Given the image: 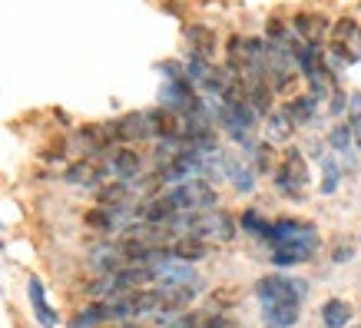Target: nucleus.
Masks as SVG:
<instances>
[{"label": "nucleus", "mask_w": 361, "mask_h": 328, "mask_svg": "<svg viewBox=\"0 0 361 328\" xmlns=\"http://www.w3.org/2000/svg\"><path fill=\"white\" fill-rule=\"evenodd\" d=\"M255 296L265 305H282V302H298L308 296V282L305 279H288V275H265L255 282Z\"/></svg>", "instance_id": "obj_1"}, {"label": "nucleus", "mask_w": 361, "mask_h": 328, "mask_svg": "<svg viewBox=\"0 0 361 328\" xmlns=\"http://www.w3.org/2000/svg\"><path fill=\"white\" fill-rule=\"evenodd\" d=\"M169 202L176 206V212H206V209H216V189L209 186L206 179H189V183H179L169 193Z\"/></svg>", "instance_id": "obj_2"}, {"label": "nucleus", "mask_w": 361, "mask_h": 328, "mask_svg": "<svg viewBox=\"0 0 361 328\" xmlns=\"http://www.w3.org/2000/svg\"><path fill=\"white\" fill-rule=\"evenodd\" d=\"M149 272H153V282H159V288H183V285H196L199 282L192 262L176 259L169 249H166L163 255L149 265Z\"/></svg>", "instance_id": "obj_3"}, {"label": "nucleus", "mask_w": 361, "mask_h": 328, "mask_svg": "<svg viewBox=\"0 0 361 328\" xmlns=\"http://www.w3.org/2000/svg\"><path fill=\"white\" fill-rule=\"evenodd\" d=\"M275 186L282 189L288 199H302L305 196V186H308V166L302 159L298 150H288L282 159V166L275 169Z\"/></svg>", "instance_id": "obj_4"}, {"label": "nucleus", "mask_w": 361, "mask_h": 328, "mask_svg": "<svg viewBox=\"0 0 361 328\" xmlns=\"http://www.w3.org/2000/svg\"><path fill=\"white\" fill-rule=\"evenodd\" d=\"M269 242H272V245H292V242H312V245H318V232L312 222L275 219L272 229H269Z\"/></svg>", "instance_id": "obj_5"}, {"label": "nucleus", "mask_w": 361, "mask_h": 328, "mask_svg": "<svg viewBox=\"0 0 361 328\" xmlns=\"http://www.w3.org/2000/svg\"><path fill=\"white\" fill-rule=\"evenodd\" d=\"M113 133H116V142H140L156 136V126L149 113H130V116L113 123Z\"/></svg>", "instance_id": "obj_6"}, {"label": "nucleus", "mask_w": 361, "mask_h": 328, "mask_svg": "<svg viewBox=\"0 0 361 328\" xmlns=\"http://www.w3.org/2000/svg\"><path fill=\"white\" fill-rule=\"evenodd\" d=\"M106 176V166H99L97 159H80V163H73L70 169H66V183L70 186H83V189H93Z\"/></svg>", "instance_id": "obj_7"}, {"label": "nucleus", "mask_w": 361, "mask_h": 328, "mask_svg": "<svg viewBox=\"0 0 361 328\" xmlns=\"http://www.w3.org/2000/svg\"><path fill=\"white\" fill-rule=\"evenodd\" d=\"M106 173H113L120 183H133L140 176V156H136V150H113L110 163H106Z\"/></svg>", "instance_id": "obj_8"}, {"label": "nucleus", "mask_w": 361, "mask_h": 328, "mask_svg": "<svg viewBox=\"0 0 361 328\" xmlns=\"http://www.w3.org/2000/svg\"><path fill=\"white\" fill-rule=\"evenodd\" d=\"M318 245H312V242H292V245H275L272 249V265H302L308 262L312 255H315Z\"/></svg>", "instance_id": "obj_9"}, {"label": "nucleus", "mask_w": 361, "mask_h": 328, "mask_svg": "<svg viewBox=\"0 0 361 328\" xmlns=\"http://www.w3.org/2000/svg\"><path fill=\"white\" fill-rule=\"evenodd\" d=\"M302 315L298 302H282V305H265L262 308V322L265 328H292Z\"/></svg>", "instance_id": "obj_10"}, {"label": "nucleus", "mask_w": 361, "mask_h": 328, "mask_svg": "<svg viewBox=\"0 0 361 328\" xmlns=\"http://www.w3.org/2000/svg\"><path fill=\"white\" fill-rule=\"evenodd\" d=\"M292 133H295V123H292V116L282 109H272L269 116H265V140L269 142H285L292 140Z\"/></svg>", "instance_id": "obj_11"}, {"label": "nucleus", "mask_w": 361, "mask_h": 328, "mask_svg": "<svg viewBox=\"0 0 361 328\" xmlns=\"http://www.w3.org/2000/svg\"><path fill=\"white\" fill-rule=\"evenodd\" d=\"M27 296H30V308L33 315H37V322L44 328H56V315L50 312V305H47V296H44V285H40V279H30V285H27Z\"/></svg>", "instance_id": "obj_12"}, {"label": "nucleus", "mask_w": 361, "mask_h": 328, "mask_svg": "<svg viewBox=\"0 0 361 328\" xmlns=\"http://www.w3.org/2000/svg\"><path fill=\"white\" fill-rule=\"evenodd\" d=\"M176 259H183V262H199V259H206L209 255V242L202 239H192V236H179V239L169 245Z\"/></svg>", "instance_id": "obj_13"}, {"label": "nucleus", "mask_w": 361, "mask_h": 328, "mask_svg": "<svg viewBox=\"0 0 361 328\" xmlns=\"http://www.w3.org/2000/svg\"><path fill=\"white\" fill-rule=\"evenodd\" d=\"M295 30L302 33V40H305V44H318V40H322V33L329 30V20H325V17H318V13H298Z\"/></svg>", "instance_id": "obj_14"}, {"label": "nucleus", "mask_w": 361, "mask_h": 328, "mask_svg": "<svg viewBox=\"0 0 361 328\" xmlns=\"http://www.w3.org/2000/svg\"><path fill=\"white\" fill-rule=\"evenodd\" d=\"M186 40L192 44V54L196 56H206L209 60V56L216 54V33L209 30V27H199V23L196 27H186Z\"/></svg>", "instance_id": "obj_15"}, {"label": "nucleus", "mask_w": 361, "mask_h": 328, "mask_svg": "<svg viewBox=\"0 0 361 328\" xmlns=\"http://www.w3.org/2000/svg\"><path fill=\"white\" fill-rule=\"evenodd\" d=\"M315 109H318V97H312V93H305V97H295L288 107H285V113L292 116V123L295 126H305V123L315 120Z\"/></svg>", "instance_id": "obj_16"}, {"label": "nucleus", "mask_w": 361, "mask_h": 328, "mask_svg": "<svg viewBox=\"0 0 361 328\" xmlns=\"http://www.w3.org/2000/svg\"><path fill=\"white\" fill-rule=\"evenodd\" d=\"M322 322H325V328H345L351 322V305L341 298H329L322 305Z\"/></svg>", "instance_id": "obj_17"}, {"label": "nucleus", "mask_w": 361, "mask_h": 328, "mask_svg": "<svg viewBox=\"0 0 361 328\" xmlns=\"http://www.w3.org/2000/svg\"><path fill=\"white\" fill-rule=\"evenodd\" d=\"M226 176L232 179V186L239 189V193H252V189H255V173H252V166H245V163H229Z\"/></svg>", "instance_id": "obj_18"}, {"label": "nucleus", "mask_w": 361, "mask_h": 328, "mask_svg": "<svg viewBox=\"0 0 361 328\" xmlns=\"http://www.w3.org/2000/svg\"><path fill=\"white\" fill-rule=\"evenodd\" d=\"M87 226L90 229H97V232H113L120 222H116V212H113V209L97 206V209H90L87 212Z\"/></svg>", "instance_id": "obj_19"}, {"label": "nucleus", "mask_w": 361, "mask_h": 328, "mask_svg": "<svg viewBox=\"0 0 361 328\" xmlns=\"http://www.w3.org/2000/svg\"><path fill=\"white\" fill-rule=\"evenodd\" d=\"M183 70H186V80H189V83H199V87H202V83H206V77L212 73V66H209L206 56H196V54L189 56Z\"/></svg>", "instance_id": "obj_20"}, {"label": "nucleus", "mask_w": 361, "mask_h": 328, "mask_svg": "<svg viewBox=\"0 0 361 328\" xmlns=\"http://www.w3.org/2000/svg\"><path fill=\"white\" fill-rule=\"evenodd\" d=\"M106 318H110L106 305H90L87 312H80V315L70 322V328H93V325H99V322H106Z\"/></svg>", "instance_id": "obj_21"}, {"label": "nucleus", "mask_w": 361, "mask_h": 328, "mask_svg": "<svg viewBox=\"0 0 361 328\" xmlns=\"http://www.w3.org/2000/svg\"><path fill=\"white\" fill-rule=\"evenodd\" d=\"M242 229L252 232V236H259V239H269V229H272V222H265L255 209H249V212H242Z\"/></svg>", "instance_id": "obj_22"}, {"label": "nucleus", "mask_w": 361, "mask_h": 328, "mask_svg": "<svg viewBox=\"0 0 361 328\" xmlns=\"http://www.w3.org/2000/svg\"><path fill=\"white\" fill-rule=\"evenodd\" d=\"M355 142V133H351V123H338L335 130L329 133V146L338 150V153H348V146Z\"/></svg>", "instance_id": "obj_23"}, {"label": "nucleus", "mask_w": 361, "mask_h": 328, "mask_svg": "<svg viewBox=\"0 0 361 328\" xmlns=\"http://www.w3.org/2000/svg\"><path fill=\"white\" fill-rule=\"evenodd\" d=\"M338 166L331 163V159H325V179H322V193H325V196H329V193H335V189H338Z\"/></svg>", "instance_id": "obj_24"}, {"label": "nucleus", "mask_w": 361, "mask_h": 328, "mask_svg": "<svg viewBox=\"0 0 361 328\" xmlns=\"http://www.w3.org/2000/svg\"><path fill=\"white\" fill-rule=\"evenodd\" d=\"M249 153L255 156V166H259L262 173H269V166H272V150H269V146H252Z\"/></svg>", "instance_id": "obj_25"}, {"label": "nucleus", "mask_w": 361, "mask_h": 328, "mask_svg": "<svg viewBox=\"0 0 361 328\" xmlns=\"http://www.w3.org/2000/svg\"><path fill=\"white\" fill-rule=\"evenodd\" d=\"M351 259V245H338L335 249V262H348Z\"/></svg>", "instance_id": "obj_26"}, {"label": "nucleus", "mask_w": 361, "mask_h": 328, "mask_svg": "<svg viewBox=\"0 0 361 328\" xmlns=\"http://www.w3.org/2000/svg\"><path fill=\"white\" fill-rule=\"evenodd\" d=\"M351 133H355V142L361 146V113L358 116H351Z\"/></svg>", "instance_id": "obj_27"}, {"label": "nucleus", "mask_w": 361, "mask_h": 328, "mask_svg": "<svg viewBox=\"0 0 361 328\" xmlns=\"http://www.w3.org/2000/svg\"><path fill=\"white\" fill-rule=\"evenodd\" d=\"M116 328H142V325H136V322H120Z\"/></svg>", "instance_id": "obj_28"}]
</instances>
